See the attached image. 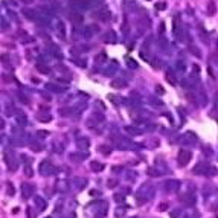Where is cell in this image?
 I'll list each match as a JSON object with an SVG mask.
<instances>
[{
  "label": "cell",
  "instance_id": "cell-32",
  "mask_svg": "<svg viewBox=\"0 0 218 218\" xmlns=\"http://www.w3.org/2000/svg\"><path fill=\"white\" fill-rule=\"evenodd\" d=\"M75 64H76V66H80V67H83V69H84V67L87 66L86 60H75Z\"/></svg>",
  "mask_w": 218,
  "mask_h": 218
},
{
  "label": "cell",
  "instance_id": "cell-29",
  "mask_svg": "<svg viewBox=\"0 0 218 218\" xmlns=\"http://www.w3.org/2000/svg\"><path fill=\"white\" fill-rule=\"evenodd\" d=\"M125 131H127V133H130L131 136H137V134H140V130H137L136 127H125Z\"/></svg>",
  "mask_w": 218,
  "mask_h": 218
},
{
  "label": "cell",
  "instance_id": "cell-21",
  "mask_svg": "<svg viewBox=\"0 0 218 218\" xmlns=\"http://www.w3.org/2000/svg\"><path fill=\"white\" fill-rule=\"evenodd\" d=\"M111 86L115 88H124V87H127V81L125 80H113V83H111Z\"/></svg>",
  "mask_w": 218,
  "mask_h": 218
},
{
  "label": "cell",
  "instance_id": "cell-30",
  "mask_svg": "<svg viewBox=\"0 0 218 218\" xmlns=\"http://www.w3.org/2000/svg\"><path fill=\"white\" fill-rule=\"evenodd\" d=\"M99 151H101L102 154H110V153H111V148H105V145H101V146H99Z\"/></svg>",
  "mask_w": 218,
  "mask_h": 218
},
{
  "label": "cell",
  "instance_id": "cell-39",
  "mask_svg": "<svg viewBox=\"0 0 218 218\" xmlns=\"http://www.w3.org/2000/svg\"><path fill=\"white\" fill-rule=\"evenodd\" d=\"M6 28H8V25H6V20H5V17H3V18H2V29L5 31Z\"/></svg>",
  "mask_w": 218,
  "mask_h": 218
},
{
  "label": "cell",
  "instance_id": "cell-31",
  "mask_svg": "<svg viewBox=\"0 0 218 218\" xmlns=\"http://www.w3.org/2000/svg\"><path fill=\"white\" fill-rule=\"evenodd\" d=\"M166 8V3L165 2H159V3H156V9H159V11H163Z\"/></svg>",
  "mask_w": 218,
  "mask_h": 218
},
{
  "label": "cell",
  "instance_id": "cell-40",
  "mask_svg": "<svg viewBox=\"0 0 218 218\" xmlns=\"http://www.w3.org/2000/svg\"><path fill=\"white\" fill-rule=\"evenodd\" d=\"M116 186V180H108V188H115Z\"/></svg>",
  "mask_w": 218,
  "mask_h": 218
},
{
  "label": "cell",
  "instance_id": "cell-42",
  "mask_svg": "<svg viewBox=\"0 0 218 218\" xmlns=\"http://www.w3.org/2000/svg\"><path fill=\"white\" fill-rule=\"evenodd\" d=\"M156 90H157V93H160V95H162V93H165V90L160 87V86H156Z\"/></svg>",
  "mask_w": 218,
  "mask_h": 218
},
{
  "label": "cell",
  "instance_id": "cell-35",
  "mask_svg": "<svg viewBox=\"0 0 218 218\" xmlns=\"http://www.w3.org/2000/svg\"><path fill=\"white\" fill-rule=\"evenodd\" d=\"M6 191H8V194H9V195H14V186H12L11 183L8 185V188H6Z\"/></svg>",
  "mask_w": 218,
  "mask_h": 218
},
{
  "label": "cell",
  "instance_id": "cell-2",
  "mask_svg": "<svg viewBox=\"0 0 218 218\" xmlns=\"http://www.w3.org/2000/svg\"><path fill=\"white\" fill-rule=\"evenodd\" d=\"M197 134L195 133H192V131H188V133H185V134H181V137H180V143L181 145H194V143H197Z\"/></svg>",
  "mask_w": 218,
  "mask_h": 218
},
{
  "label": "cell",
  "instance_id": "cell-43",
  "mask_svg": "<svg viewBox=\"0 0 218 218\" xmlns=\"http://www.w3.org/2000/svg\"><path fill=\"white\" fill-rule=\"evenodd\" d=\"M166 209V203H162L160 206H159V211H165Z\"/></svg>",
  "mask_w": 218,
  "mask_h": 218
},
{
  "label": "cell",
  "instance_id": "cell-5",
  "mask_svg": "<svg viewBox=\"0 0 218 218\" xmlns=\"http://www.w3.org/2000/svg\"><path fill=\"white\" fill-rule=\"evenodd\" d=\"M69 18L73 25H81L84 21V15L80 12V11H70L69 12Z\"/></svg>",
  "mask_w": 218,
  "mask_h": 218
},
{
  "label": "cell",
  "instance_id": "cell-22",
  "mask_svg": "<svg viewBox=\"0 0 218 218\" xmlns=\"http://www.w3.org/2000/svg\"><path fill=\"white\" fill-rule=\"evenodd\" d=\"M90 168H91L95 173H101V171H104L105 166H104L102 163H99V162H91V163H90Z\"/></svg>",
  "mask_w": 218,
  "mask_h": 218
},
{
  "label": "cell",
  "instance_id": "cell-45",
  "mask_svg": "<svg viewBox=\"0 0 218 218\" xmlns=\"http://www.w3.org/2000/svg\"><path fill=\"white\" fill-rule=\"evenodd\" d=\"M192 69H194V70H195V73H198V72H200V69H198V66H195V64H194V66H192Z\"/></svg>",
  "mask_w": 218,
  "mask_h": 218
},
{
  "label": "cell",
  "instance_id": "cell-25",
  "mask_svg": "<svg viewBox=\"0 0 218 218\" xmlns=\"http://www.w3.org/2000/svg\"><path fill=\"white\" fill-rule=\"evenodd\" d=\"M166 81H168L171 86H177V80L174 78V73H173V72H166Z\"/></svg>",
  "mask_w": 218,
  "mask_h": 218
},
{
  "label": "cell",
  "instance_id": "cell-17",
  "mask_svg": "<svg viewBox=\"0 0 218 218\" xmlns=\"http://www.w3.org/2000/svg\"><path fill=\"white\" fill-rule=\"evenodd\" d=\"M96 17H98L99 20L105 21V20H108V18H110V11H108L107 8H104V9H101V11H98V12H96Z\"/></svg>",
  "mask_w": 218,
  "mask_h": 218
},
{
  "label": "cell",
  "instance_id": "cell-27",
  "mask_svg": "<svg viewBox=\"0 0 218 218\" xmlns=\"http://www.w3.org/2000/svg\"><path fill=\"white\" fill-rule=\"evenodd\" d=\"M189 52H191V53H194L197 58H200V56H201V52H200V50H198V47H197V46H194V44H191V46H189Z\"/></svg>",
  "mask_w": 218,
  "mask_h": 218
},
{
  "label": "cell",
  "instance_id": "cell-20",
  "mask_svg": "<svg viewBox=\"0 0 218 218\" xmlns=\"http://www.w3.org/2000/svg\"><path fill=\"white\" fill-rule=\"evenodd\" d=\"M180 200H181L183 203H188V204L195 203V197L191 195V194H183V195H180Z\"/></svg>",
  "mask_w": 218,
  "mask_h": 218
},
{
  "label": "cell",
  "instance_id": "cell-33",
  "mask_svg": "<svg viewBox=\"0 0 218 218\" xmlns=\"http://www.w3.org/2000/svg\"><path fill=\"white\" fill-rule=\"evenodd\" d=\"M122 32H124V35H128V25H127V20H125L124 25H122Z\"/></svg>",
  "mask_w": 218,
  "mask_h": 218
},
{
  "label": "cell",
  "instance_id": "cell-26",
  "mask_svg": "<svg viewBox=\"0 0 218 218\" xmlns=\"http://www.w3.org/2000/svg\"><path fill=\"white\" fill-rule=\"evenodd\" d=\"M37 70L41 72V73H49V72H50V69H49L46 64H41V63H37Z\"/></svg>",
  "mask_w": 218,
  "mask_h": 218
},
{
  "label": "cell",
  "instance_id": "cell-47",
  "mask_svg": "<svg viewBox=\"0 0 218 218\" xmlns=\"http://www.w3.org/2000/svg\"><path fill=\"white\" fill-rule=\"evenodd\" d=\"M47 218H50V217H47Z\"/></svg>",
  "mask_w": 218,
  "mask_h": 218
},
{
  "label": "cell",
  "instance_id": "cell-36",
  "mask_svg": "<svg viewBox=\"0 0 218 218\" xmlns=\"http://www.w3.org/2000/svg\"><path fill=\"white\" fill-rule=\"evenodd\" d=\"M25 174L28 175V177H31V175H32V169H31V166H26V168H25Z\"/></svg>",
  "mask_w": 218,
  "mask_h": 218
},
{
  "label": "cell",
  "instance_id": "cell-3",
  "mask_svg": "<svg viewBox=\"0 0 218 218\" xmlns=\"http://www.w3.org/2000/svg\"><path fill=\"white\" fill-rule=\"evenodd\" d=\"M70 5L78 9V11H84V9H88L90 8V0H69Z\"/></svg>",
  "mask_w": 218,
  "mask_h": 218
},
{
  "label": "cell",
  "instance_id": "cell-34",
  "mask_svg": "<svg viewBox=\"0 0 218 218\" xmlns=\"http://www.w3.org/2000/svg\"><path fill=\"white\" fill-rule=\"evenodd\" d=\"M128 67L130 69H137V63L134 60H128Z\"/></svg>",
  "mask_w": 218,
  "mask_h": 218
},
{
  "label": "cell",
  "instance_id": "cell-1",
  "mask_svg": "<svg viewBox=\"0 0 218 218\" xmlns=\"http://www.w3.org/2000/svg\"><path fill=\"white\" fill-rule=\"evenodd\" d=\"M191 159H192V153L189 151V150H180L178 151V165L180 166H186L189 162H191Z\"/></svg>",
  "mask_w": 218,
  "mask_h": 218
},
{
  "label": "cell",
  "instance_id": "cell-15",
  "mask_svg": "<svg viewBox=\"0 0 218 218\" xmlns=\"http://www.w3.org/2000/svg\"><path fill=\"white\" fill-rule=\"evenodd\" d=\"M23 15L26 17V18H29V20H34L35 21V18H37V15H38V11H35V9H23Z\"/></svg>",
  "mask_w": 218,
  "mask_h": 218
},
{
  "label": "cell",
  "instance_id": "cell-4",
  "mask_svg": "<svg viewBox=\"0 0 218 218\" xmlns=\"http://www.w3.org/2000/svg\"><path fill=\"white\" fill-rule=\"evenodd\" d=\"M40 171H41L43 175H50L55 173V166H53L49 160H46V162H41V163H40Z\"/></svg>",
  "mask_w": 218,
  "mask_h": 218
},
{
  "label": "cell",
  "instance_id": "cell-24",
  "mask_svg": "<svg viewBox=\"0 0 218 218\" xmlns=\"http://www.w3.org/2000/svg\"><path fill=\"white\" fill-rule=\"evenodd\" d=\"M76 145H78L80 148H88L90 142H88V139H86V137H80V139L76 140Z\"/></svg>",
  "mask_w": 218,
  "mask_h": 218
},
{
  "label": "cell",
  "instance_id": "cell-12",
  "mask_svg": "<svg viewBox=\"0 0 218 218\" xmlns=\"http://www.w3.org/2000/svg\"><path fill=\"white\" fill-rule=\"evenodd\" d=\"M35 21H37L38 25H41V26H47V25H49V21H50V18H49V15H47V14H44V12H38V15H37Z\"/></svg>",
  "mask_w": 218,
  "mask_h": 218
},
{
  "label": "cell",
  "instance_id": "cell-8",
  "mask_svg": "<svg viewBox=\"0 0 218 218\" xmlns=\"http://www.w3.org/2000/svg\"><path fill=\"white\" fill-rule=\"evenodd\" d=\"M157 46H159V49L163 53H169V41H168V38H165V37L157 38Z\"/></svg>",
  "mask_w": 218,
  "mask_h": 218
},
{
  "label": "cell",
  "instance_id": "cell-37",
  "mask_svg": "<svg viewBox=\"0 0 218 218\" xmlns=\"http://www.w3.org/2000/svg\"><path fill=\"white\" fill-rule=\"evenodd\" d=\"M177 69L185 70V63H183V61H178V63H177Z\"/></svg>",
  "mask_w": 218,
  "mask_h": 218
},
{
  "label": "cell",
  "instance_id": "cell-6",
  "mask_svg": "<svg viewBox=\"0 0 218 218\" xmlns=\"http://www.w3.org/2000/svg\"><path fill=\"white\" fill-rule=\"evenodd\" d=\"M95 34H96V31H95V28L90 26V25L83 26V29H81V37H83L84 40H90L91 37H95Z\"/></svg>",
  "mask_w": 218,
  "mask_h": 218
},
{
  "label": "cell",
  "instance_id": "cell-11",
  "mask_svg": "<svg viewBox=\"0 0 218 218\" xmlns=\"http://www.w3.org/2000/svg\"><path fill=\"white\" fill-rule=\"evenodd\" d=\"M56 34L61 40H66V25L61 20H58V23H56Z\"/></svg>",
  "mask_w": 218,
  "mask_h": 218
},
{
  "label": "cell",
  "instance_id": "cell-41",
  "mask_svg": "<svg viewBox=\"0 0 218 218\" xmlns=\"http://www.w3.org/2000/svg\"><path fill=\"white\" fill-rule=\"evenodd\" d=\"M49 133L47 131H38V137H46Z\"/></svg>",
  "mask_w": 218,
  "mask_h": 218
},
{
  "label": "cell",
  "instance_id": "cell-38",
  "mask_svg": "<svg viewBox=\"0 0 218 218\" xmlns=\"http://www.w3.org/2000/svg\"><path fill=\"white\" fill-rule=\"evenodd\" d=\"M26 214H28V218H34V217H35V215L32 217V208H28V209H26Z\"/></svg>",
  "mask_w": 218,
  "mask_h": 218
},
{
  "label": "cell",
  "instance_id": "cell-16",
  "mask_svg": "<svg viewBox=\"0 0 218 218\" xmlns=\"http://www.w3.org/2000/svg\"><path fill=\"white\" fill-rule=\"evenodd\" d=\"M49 53H50L52 56L58 58V60H61V58H63V53H61L60 47H56L55 44H50V47H49Z\"/></svg>",
  "mask_w": 218,
  "mask_h": 218
},
{
  "label": "cell",
  "instance_id": "cell-46",
  "mask_svg": "<svg viewBox=\"0 0 218 218\" xmlns=\"http://www.w3.org/2000/svg\"><path fill=\"white\" fill-rule=\"evenodd\" d=\"M96 2H101V0H96Z\"/></svg>",
  "mask_w": 218,
  "mask_h": 218
},
{
  "label": "cell",
  "instance_id": "cell-7",
  "mask_svg": "<svg viewBox=\"0 0 218 218\" xmlns=\"http://www.w3.org/2000/svg\"><path fill=\"white\" fill-rule=\"evenodd\" d=\"M118 69H119L118 61H116V60H111V61H110V64H108V67L104 70V75H105V76H113V75H115V72H118Z\"/></svg>",
  "mask_w": 218,
  "mask_h": 218
},
{
  "label": "cell",
  "instance_id": "cell-14",
  "mask_svg": "<svg viewBox=\"0 0 218 218\" xmlns=\"http://www.w3.org/2000/svg\"><path fill=\"white\" fill-rule=\"evenodd\" d=\"M178 188H180V181H177V180L166 181V185H165V189H166L168 192H175Z\"/></svg>",
  "mask_w": 218,
  "mask_h": 218
},
{
  "label": "cell",
  "instance_id": "cell-10",
  "mask_svg": "<svg viewBox=\"0 0 218 218\" xmlns=\"http://www.w3.org/2000/svg\"><path fill=\"white\" fill-rule=\"evenodd\" d=\"M32 192H34V186L31 183H23L21 185V195L25 198H29L32 195Z\"/></svg>",
  "mask_w": 218,
  "mask_h": 218
},
{
  "label": "cell",
  "instance_id": "cell-18",
  "mask_svg": "<svg viewBox=\"0 0 218 218\" xmlns=\"http://www.w3.org/2000/svg\"><path fill=\"white\" fill-rule=\"evenodd\" d=\"M206 12H208V15H214V14L217 12V3H215L214 0H209V2H208Z\"/></svg>",
  "mask_w": 218,
  "mask_h": 218
},
{
  "label": "cell",
  "instance_id": "cell-23",
  "mask_svg": "<svg viewBox=\"0 0 218 218\" xmlns=\"http://www.w3.org/2000/svg\"><path fill=\"white\" fill-rule=\"evenodd\" d=\"M107 61V55L104 53V52H101V53H98L96 56H95V63L96 64H102V63H105Z\"/></svg>",
  "mask_w": 218,
  "mask_h": 218
},
{
  "label": "cell",
  "instance_id": "cell-13",
  "mask_svg": "<svg viewBox=\"0 0 218 218\" xmlns=\"http://www.w3.org/2000/svg\"><path fill=\"white\" fill-rule=\"evenodd\" d=\"M37 119L40 121V122H50L52 121V115L49 113V111H38L37 113Z\"/></svg>",
  "mask_w": 218,
  "mask_h": 218
},
{
  "label": "cell",
  "instance_id": "cell-44",
  "mask_svg": "<svg viewBox=\"0 0 218 218\" xmlns=\"http://www.w3.org/2000/svg\"><path fill=\"white\" fill-rule=\"evenodd\" d=\"M159 31H160V32H165V23H162V25H160Z\"/></svg>",
  "mask_w": 218,
  "mask_h": 218
},
{
  "label": "cell",
  "instance_id": "cell-28",
  "mask_svg": "<svg viewBox=\"0 0 218 218\" xmlns=\"http://www.w3.org/2000/svg\"><path fill=\"white\" fill-rule=\"evenodd\" d=\"M35 203L38 204V209H40V211H43L44 208H46V201H44L41 197H35Z\"/></svg>",
  "mask_w": 218,
  "mask_h": 218
},
{
  "label": "cell",
  "instance_id": "cell-19",
  "mask_svg": "<svg viewBox=\"0 0 218 218\" xmlns=\"http://www.w3.org/2000/svg\"><path fill=\"white\" fill-rule=\"evenodd\" d=\"M46 88H47V90H50V91H53V93H63V91H66V87L55 86V84H52V83L46 84Z\"/></svg>",
  "mask_w": 218,
  "mask_h": 218
},
{
  "label": "cell",
  "instance_id": "cell-9",
  "mask_svg": "<svg viewBox=\"0 0 218 218\" xmlns=\"http://www.w3.org/2000/svg\"><path fill=\"white\" fill-rule=\"evenodd\" d=\"M102 40H104L105 43L113 44L118 41V34H116L115 31H107V32L104 34V38H102Z\"/></svg>",
  "mask_w": 218,
  "mask_h": 218
}]
</instances>
